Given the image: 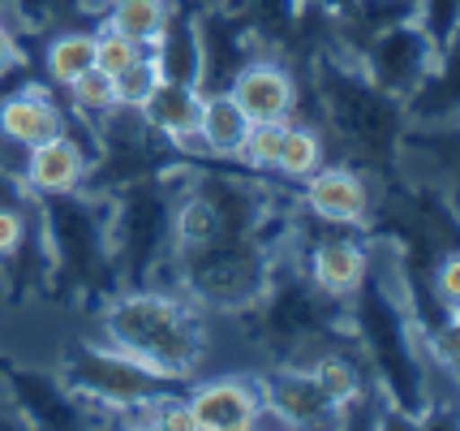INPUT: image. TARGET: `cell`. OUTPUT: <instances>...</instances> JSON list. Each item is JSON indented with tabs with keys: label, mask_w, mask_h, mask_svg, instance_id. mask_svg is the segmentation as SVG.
Here are the masks:
<instances>
[{
	"label": "cell",
	"mask_w": 460,
	"mask_h": 431,
	"mask_svg": "<svg viewBox=\"0 0 460 431\" xmlns=\"http://www.w3.org/2000/svg\"><path fill=\"white\" fill-rule=\"evenodd\" d=\"M284 125L288 121H250L245 125V139H241L233 165L254 173V177H276V160H280V143H284Z\"/></svg>",
	"instance_id": "23"
},
{
	"label": "cell",
	"mask_w": 460,
	"mask_h": 431,
	"mask_svg": "<svg viewBox=\"0 0 460 431\" xmlns=\"http://www.w3.org/2000/svg\"><path fill=\"white\" fill-rule=\"evenodd\" d=\"M117 285H164L172 255V168L108 190Z\"/></svg>",
	"instance_id": "4"
},
{
	"label": "cell",
	"mask_w": 460,
	"mask_h": 431,
	"mask_svg": "<svg viewBox=\"0 0 460 431\" xmlns=\"http://www.w3.org/2000/svg\"><path fill=\"white\" fill-rule=\"evenodd\" d=\"M74 9V0H9V18L22 35H35V31H48L57 13Z\"/></svg>",
	"instance_id": "28"
},
{
	"label": "cell",
	"mask_w": 460,
	"mask_h": 431,
	"mask_svg": "<svg viewBox=\"0 0 460 431\" xmlns=\"http://www.w3.org/2000/svg\"><path fill=\"white\" fill-rule=\"evenodd\" d=\"M297 207L327 229H366L375 220V177L353 165H323L297 182Z\"/></svg>",
	"instance_id": "9"
},
{
	"label": "cell",
	"mask_w": 460,
	"mask_h": 431,
	"mask_svg": "<svg viewBox=\"0 0 460 431\" xmlns=\"http://www.w3.org/2000/svg\"><path fill=\"white\" fill-rule=\"evenodd\" d=\"M262 389V427H344V410L327 397L305 363H276L259 375Z\"/></svg>",
	"instance_id": "8"
},
{
	"label": "cell",
	"mask_w": 460,
	"mask_h": 431,
	"mask_svg": "<svg viewBox=\"0 0 460 431\" xmlns=\"http://www.w3.org/2000/svg\"><path fill=\"white\" fill-rule=\"evenodd\" d=\"M146 52L160 65V78L199 86V18H194L190 9H177V4H172V18L164 26V35L151 43Z\"/></svg>",
	"instance_id": "18"
},
{
	"label": "cell",
	"mask_w": 460,
	"mask_h": 431,
	"mask_svg": "<svg viewBox=\"0 0 460 431\" xmlns=\"http://www.w3.org/2000/svg\"><path fill=\"white\" fill-rule=\"evenodd\" d=\"M245 125H250V117L241 112V103L228 91H207L199 112V143L194 147L202 151V160L233 165L241 139H245Z\"/></svg>",
	"instance_id": "17"
},
{
	"label": "cell",
	"mask_w": 460,
	"mask_h": 431,
	"mask_svg": "<svg viewBox=\"0 0 460 431\" xmlns=\"http://www.w3.org/2000/svg\"><path fill=\"white\" fill-rule=\"evenodd\" d=\"M199 18V91H228L245 61L271 52L241 9H207Z\"/></svg>",
	"instance_id": "10"
},
{
	"label": "cell",
	"mask_w": 460,
	"mask_h": 431,
	"mask_svg": "<svg viewBox=\"0 0 460 431\" xmlns=\"http://www.w3.org/2000/svg\"><path fill=\"white\" fill-rule=\"evenodd\" d=\"M95 337L172 384L202 375L211 354L207 310L172 285H117L103 298Z\"/></svg>",
	"instance_id": "1"
},
{
	"label": "cell",
	"mask_w": 460,
	"mask_h": 431,
	"mask_svg": "<svg viewBox=\"0 0 460 431\" xmlns=\"http://www.w3.org/2000/svg\"><path fill=\"white\" fill-rule=\"evenodd\" d=\"M443 52L430 43V35L421 31V22L413 13H401V18L375 26L366 43L353 52V61L361 65V74L370 83L387 91L392 100H404L413 86L430 74V65L439 61Z\"/></svg>",
	"instance_id": "7"
},
{
	"label": "cell",
	"mask_w": 460,
	"mask_h": 431,
	"mask_svg": "<svg viewBox=\"0 0 460 431\" xmlns=\"http://www.w3.org/2000/svg\"><path fill=\"white\" fill-rule=\"evenodd\" d=\"M43 247L57 276L86 298H108L117 289L112 242H108V194L78 190L57 199H35Z\"/></svg>",
	"instance_id": "5"
},
{
	"label": "cell",
	"mask_w": 460,
	"mask_h": 431,
	"mask_svg": "<svg viewBox=\"0 0 460 431\" xmlns=\"http://www.w3.org/2000/svg\"><path fill=\"white\" fill-rule=\"evenodd\" d=\"M69 130V112L57 100V91L48 83H31L22 78L18 86H9L0 95V139L9 147H26L43 143V139H57Z\"/></svg>",
	"instance_id": "15"
},
{
	"label": "cell",
	"mask_w": 460,
	"mask_h": 431,
	"mask_svg": "<svg viewBox=\"0 0 460 431\" xmlns=\"http://www.w3.org/2000/svg\"><path fill=\"white\" fill-rule=\"evenodd\" d=\"M74 4H103V0H74Z\"/></svg>",
	"instance_id": "30"
},
{
	"label": "cell",
	"mask_w": 460,
	"mask_h": 431,
	"mask_svg": "<svg viewBox=\"0 0 460 431\" xmlns=\"http://www.w3.org/2000/svg\"><path fill=\"white\" fill-rule=\"evenodd\" d=\"M57 384L78 401L86 418H125L129 427H138V414L146 410V401L177 389L172 380L146 371L129 354L103 346L100 337L82 341L60 358Z\"/></svg>",
	"instance_id": "6"
},
{
	"label": "cell",
	"mask_w": 460,
	"mask_h": 431,
	"mask_svg": "<svg viewBox=\"0 0 460 431\" xmlns=\"http://www.w3.org/2000/svg\"><path fill=\"white\" fill-rule=\"evenodd\" d=\"M91 40H95V69H103L108 78H117L120 69H129L146 52L142 43L120 35L117 26H108V22H100V31H91Z\"/></svg>",
	"instance_id": "25"
},
{
	"label": "cell",
	"mask_w": 460,
	"mask_h": 431,
	"mask_svg": "<svg viewBox=\"0 0 460 431\" xmlns=\"http://www.w3.org/2000/svg\"><path fill=\"white\" fill-rule=\"evenodd\" d=\"M31 203H0V259H18L31 242Z\"/></svg>",
	"instance_id": "27"
},
{
	"label": "cell",
	"mask_w": 460,
	"mask_h": 431,
	"mask_svg": "<svg viewBox=\"0 0 460 431\" xmlns=\"http://www.w3.org/2000/svg\"><path fill=\"white\" fill-rule=\"evenodd\" d=\"M22 65H26V52H22V31L9 22V13L0 18V83L13 78Z\"/></svg>",
	"instance_id": "29"
},
{
	"label": "cell",
	"mask_w": 460,
	"mask_h": 431,
	"mask_svg": "<svg viewBox=\"0 0 460 431\" xmlns=\"http://www.w3.org/2000/svg\"><path fill=\"white\" fill-rule=\"evenodd\" d=\"M91 65H95V40H91V31L65 26V31H52L43 40V83L52 86V91H65Z\"/></svg>",
	"instance_id": "19"
},
{
	"label": "cell",
	"mask_w": 460,
	"mask_h": 431,
	"mask_svg": "<svg viewBox=\"0 0 460 431\" xmlns=\"http://www.w3.org/2000/svg\"><path fill=\"white\" fill-rule=\"evenodd\" d=\"M228 95L241 103L250 121H293L301 108V78L280 52H262L237 69Z\"/></svg>",
	"instance_id": "12"
},
{
	"label": "cell",
	"mask_w": 460,
	"mask_h": 431,
	"mask_svg": "<svg viewBox=\"0 0 460 431\" xmlns=\"http://www.w3.org/2000/svg\"><path fill=\"white\" fill-rule=\"evenodd\" d=\"M65 100H69V112H74L86 130H95V121H103V117L117 108V86H112V78H108L103 69L91 65L82 78H74V83L65 86Z\"/></svg>",
	"instance_id": "22"
},
{
	"label": "cell",
	"mask_w": 460,
	"mask_h": 431,
	"mask_svg": "<svg viewBox=\"0 0 460 431\" xmlns=\"http://www.w3.org/2000/svg\"><path fill=\"white\" fill-rule=\"evenodd\" d=\"M185 406L194 418V431H254L262 427V389L259 375H194Z\"/></svg>",
	"instance_id": "11"
},
{
	"label": "cell",
	"mask_w": 460,
	"mask_h": 431,
	"mask_svg": "<svg viewBox=\"0 0 460 431\" xmlns=\"http://www.w3.org/2000/svg\"><path fill=\"white\" fill-rule=\"evenodd\" d=\"M168 18H172V0H103V22L142 48L160 40Z\"/></svg>",
	"instance_id": "21"
},
{
	"label": "cell",
	"mask_w": 460,
	"mask_h": 431,
	"mask_svg": "<svg viewBox=\"0 0 460 431\" xmlns=\"http://www.w3.org/2000/svg\"><path fill=\"white\" fill-rule=\"evenodd\" d=\"M310 86H314V100H319L323 125L332 130L336 143H344L366 165L396 160L404 125H409L404 108L401 100H392L387 91L370 83L349 52H341V48L319 52L310 65Z\"/></svg>",
	"instance_id": "2"
},
{
	"label": "cell",
	"mask_w": 460,
	"mask_h": 431,
	"mask_svg": "<svg viewBox=\"0 0 460 431\" xmlns=\"http://www.w3.org/2000/svg\"><path fill=\"white\" fill-rule=\"evenodd\" d=\"M426 289L443 307V315L460 319V255L456 247H443L430 264H426Z\"/></svg>",
	"instance_id": "24"
},
{
	"label": "cell",
	"mask_w": 460,
	"mask_h": 431,
	"mask_svg": "<svg viewBox=\"0 0 460 431\" xmlns=\"http://www.w3.org/2000/svg\"><path fill=\"white\" fill-rule=\"evenodd\" d=\"M237 319L254 324V341L276 363H305L323 346L349 341V302L327 298L301 272V264H288V259L276 267V276L262 289L259 302Z\"/></svg>",
	"instance_id": "3"
},
{
	"label": "cell",
	"mask_w": 460,
	"mask_h": 431,
	"mask_svg": "<svg viewBox=\"0 0 460 431\" xmlns=\"http://www.w3.org/2000/svg\"><path fill=\"white\" fill-rule=\"evenodd\" d=\"M327 165V134L319 125H305V121H293L284 125V143H280V160H276V177L288 185L305 182L314 168Z\"/></svg>",
	"instance_id": "20"
},
{
	"label": "cell",
	"mask_w": 460,
	"mask_h": 431,
	"mask_svg": "<svg viewBox=\"0 0 460 431\" xmlns=\"http://www.w3.org/2000/svg\"><path fill=\"white\" fill-rule=\"evenodd\" d=\"M95 165V143L86 139L82 143L74 130H65L57 139H43V143L26 147V160H22V185L31 199H57V194H78L86 190Z\"/></svg>",
	"instance_id": "13"
},
{
	"label": "cell",
	"mask_w": 460,
	"mask_h": 431,
	"mask_svg": "<svg viewBox=\"0 0 460 431\" xmlns=\"http://www.w3.org/2000/svg\"><path fill=\"white\" fill-rule=\"evenodd\" d=\"M142 121L151 125L168 147H177L181 156H190V147L199 143V112H202V91L190 83H168L151 91V100L138 108Z\"/></svg>",
	"instance_id": "16"
},
{
	"label": "cell",
	"mask_w": 460,
	"mask_h": 431,
	"mask_svg": "<svg viewBox=\"0 0 460 431\" xmlns=\"http://www.w3.org/2000/svg\"><path fill=\"white\" fill-rule=\"evenodd\" d=\"M112 86H117V108H134V112H138L142 103L151 100V91L160 86V65H155V57L142 52L129 69H120L117 78H112Z\"/></svg>",
	"instance_id": "26"
},
{
	"label": "cell",
	"mask_w": 460,
	"mask_h": 431,
	"mask_svg": "<svg viewBox=\"0 0 460 431\" xmlns=\"http://www.w3.org/2000/svg\"><path fill=\"white\" fill-rule=\"evenodd\" d=\"M319 229L323 233H314V238H297L301 247H305L301 272L327 298L349 302L361 289V281L370 276V242L353 238V229H344V233H336V229H327V225H319Z\"/></svg>",
	"instance_id": "14"
}]
</instances>
